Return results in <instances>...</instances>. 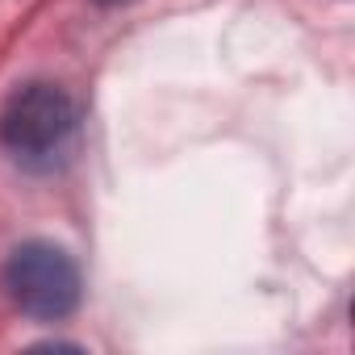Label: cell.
<instances>
[{
	"label": "cell",
	"instance_id": "6da1fadb",
	"mask_svg": "<svg viewBox=\"0 0 355 355\" xmlns=\"http://www.w3.org/2000/svg\"><path fill=\"white\" fill-rule=\"evenodd\" d=\"M76 134H80L76 101L67 96V88L46 80L21 84L0 109V150L17 167L38 175L59 171L71 159Z\"/></svg>",
	"mask_w": 355,
	"mask_h": 355
},
{
	"label": "cell",
	"instance_id": "7a4b0ae2",
	"mask_svg": "<svg viewBox=\"0 0 355 355\" xmlns=\"http://www.w3.org/2000/svg\"><path fill=\"white\" fill-rule=\"evenodd\" d=\"M5 293L34 322H63L80 309L84 280L76 259L46 239H30L5 259Z\"/></svg>",
	"mask_w": 355,
	"mask_h": 355
},
{
	"label": "cell",
	"instance_id": "3957f363",
	"mask_svg": "<svg viewBox=\"0 0 355 355\" xmlns=\"http://www.w3.org/2000/svg\"><path fill=\"white\" fill-rule=\"evenodd\" d=\"M96 5H130V0H96Z\"/></svg>",
	"mask_w": 355,
	"mask_h": 355
}]
</instances>
